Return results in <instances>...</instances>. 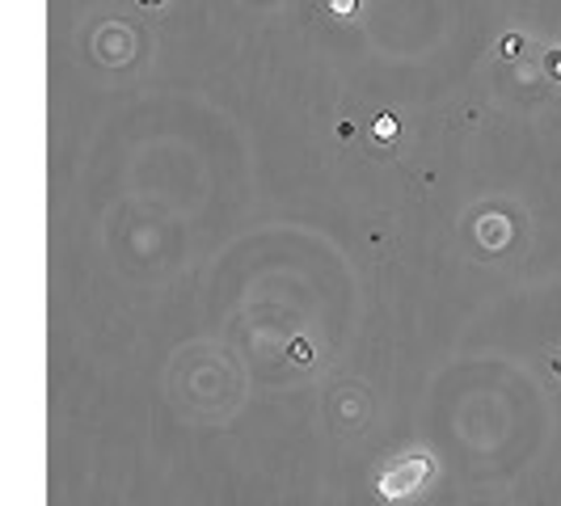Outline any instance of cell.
Wrapping results in <instances>:
<instances>
[{
  "instance_id": "1",
  "label": "cell",
  "mask_w": 561,
  "mask_h": 506,
  "mask_svg": "<svg viewBox=\"0 0 561 506\" xmlns=\"http://www.w3.org/2000/svg\"><path fill=\"white\" fill-rule=\"evenodd\" d=\"M431 473H435V464H431L426 456H405V460L389 464V469L376 478V494H380V498H405V494H414Z\"/></svg>"
},
{
  "instance_id": "5",
  "label": "cell",
  "mask_w": 561,
  "mask_h": 506,
  "mask_svg": "<svg viewBox=\"0 0 561 506\" xmlns=\"http://www.w3.org/2000/svg\"><path fill=\"white\" fill-rule=\"evenodd\" d=\"M330 9H334L337 18H351V13L359 9V0H330Z\"/></svg>"
},
{
  "instance_id": "6",
  "label": "cell",
  "mask_w": 561,
  "mask_h": 506,
  "mask_svg": "<svg viewBox=\"0 0 561 506\" xmlns=\"http://www.w3.org/2000/svg\"><path fill=\"white\" fill-rule=\"evenodd\" d=\"M545 68H549L553 81H561V51H549V64H545Z\"/></svg>"
},
{
  "instance_id": "7",
  "label": "cell",
  "mask_w": 561,
  "mask_h": 506,
  "mask_svg": "<svg viewBox=\"0 0 561 506\" xmlns=\"http://www.w3.org/2000/svg\"><path fill=\"white\" fill-rule=\"evenodd\" d=\"M553 371H558V376H561V359H553Z\"/></svg>"
},
{
  "instance_id": "4",
  "label": "cell",
  "mask_w": 561,
  "mask_h": 506,
  "mask_svg": "<svg viewBox=\"0 0 561 506\" xmlns=\"http://www.w3.org/2000/svg\"><path fill=\"white\" fill-rule=\"evenodd\" d=\"M519 51H524V38H519V34H506L503 43H499V56L503 59H515Z\"/></svg>"
},
{
  "instance_id": "8",
  "label": "cell",
  "mask_w": 561,
  "mask_h": 506,
  "mask_svg": "<svg viewBox=\"0 0 561 506\" xmlns=\"http://www.w3.org/2000/svg\"><path fill=\"white\" fill-rule=\"evenodd\" d=\"M144 4H161V0H144Z\"/></svg>"
},
{
  "instance_id": "2",
  "label": "cell",
  "mask_w": 561,
  "mask_h": 506,
  "mask_svg": "<svg viewBox=\"0 0 561 506\" xmlns=\"http://www.w3.org/2000/svg\"><path fill=\"white\" fill-rule=\"evenodd\" d=\"M397 114H376L371 118V140H380V143H393L397 140Z\"/></svg>"
},
{
  "instance_id": "3",
  "label": "cell",
  "mask_w": 561,
  "mask_h": 506,
  "mask_svg": "<svg viewBox=\"0 0 561 506\" xmlns=\"http://www.w3.org/2000/svg\"><path fill=\"white\" fill-rule=\"evenodd\" d=\"M287 355H291V364H300V367L312 364V346H309V342H300V337L287 346Z\"/></svg>"
}]
</instances>
